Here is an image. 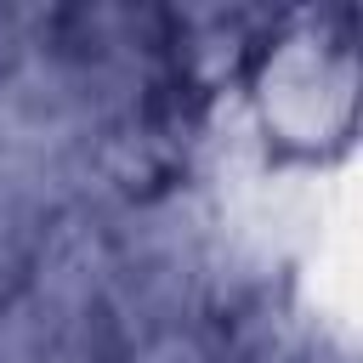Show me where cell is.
<instances>
[{
  "mask_svg": "<svg viewBox=\"0 0 363 363\" xmlns=\"http://www.w3.org/2000/svg\"><path fill=\"white\" fill-rule=\"evenodd\" d=\"M267 125L278 119L289 142H329L352 119V57L346 45L329 51V40H284V51L267 62Z\"/></svg>",
  "mask_w": 363,
  "mask_h": 363,
  "instance_id": "1",
  "label": "cell"
}]
</instances>
